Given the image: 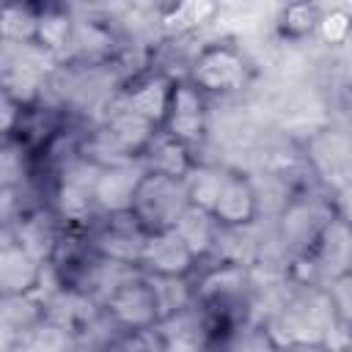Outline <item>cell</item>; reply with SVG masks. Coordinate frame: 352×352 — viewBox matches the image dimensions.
I'll return each mask as SVG.
<instances>
[{
    "mask_svg": "<svg viewBox=\"0 0 352 352\" xmlns=\"http://www.w3.org/2000/svg\"><path fill=\"white\" fill-rule=\"evenodd\" d=\"M316 36L322 38V44L327 47H344L352 38V14L346 8H330L322 11Z\"/></svg>",
    "mask_w": 352,
    "mask_h": 352,
    "instance_id": "cell-22",
    "label": "cell"
},
{
    "mask_svg": "<svg viewBox=\"0 0 352 352\" xmlns=\"http://www.w3.org/2000/svg\"><path fill=\"white\" fill-rule=\"evenodd\" d=\"M195 305L206 311H228L248 292V264L242 261H217L198 272L195 283Z\"/></svg>",
    "mask_w": 352,
    "mask_h": 352,
    "instance_id": "cell-9",
    "label": "cell"
},
{
    "mask_svg": "<svg viewBox=\"0 0 352 352\" xmlns=\"http://www.w3.org/2000/svg\"><path fill=\"white\" fill-rule=\"evenodd\" d=\"M47 267H50V261L30 253L11 231H6V242L0 248V294L3 297L41 292Z\"/></svg>",
    "mask_w": 352,
    "mask_h": 352,
    "instance_id": "cell-8",
    "label": "cell"
},
{
    "mask_svg": "<svg viewBox=\"0 0 352 352\" xmlns=\"http://www.w3.org/2000/svg\"><path fill=\"white\" fill-rule=\"evenodd\" d=\"M41 11H36L28 0H6L3 16H0V33L8 47H22L36 41Z\"/></svg>",
    "mask_w": 352,
    "mask_h": 352,
    "instance_id": "cell-18",
    "label": "cell"
},
{
    "mask_svg": "<svg viewBox=\"0 0 352 352\" xmlns=\"http://www.w3.org/2000/svg\"><path fill=\"white\" fill-rule=\"evenodd\" d=\"M250 63L248 58L231 44H209L204 47L190 63V80L206 96H228L242 91L248 82Z\"/></svg>",
    "mask_w": 352,
    "mask_h": 352,
    "instance_id": "cell-4",
    "label": "cell"
},
{
    "mask_svg": "<svg viewBox=\"0 0 352 352\" xmlns=\"http://www.w3.org/2000/svg\"><path fill=\"white\" fill-rule=\"evenodd\" d=\"M148 165L143 160H118L104 162L99 168L96 184H94V201L102 217L113 214H129L135 206L138 187L146 176Z\"/></svg>",
    "mask_w": 352,
    "mask_h": 352,
    "instance_id": "cell-6",
    "label": "cell"
},
{
    "mask_svg": "<svg viewBox=\"0 0 352 352\" xmlns=\"http://www.w3.org/2000/svg\"><path fill=\"white\" fill-rule=\"evenodd\" d=\"M173 228H176V234L187 242V248L201 258V264L217 253L220 223L212 217V212L198 209V206H187V209L179 214V220L173 223Z\"/></svg>",
    "mask_w": 352,
    "mask_h": 352,
    "instance_id": "cell-15",
    "label": "cell"
},
{
    "mask_svg": "<svg viewBox=\"0 0 352 352\" xmlns=\"http://www.w3.org/2000/svg\"><path fill=\"white\" fill-rule=\"evenodd\" d=\"M146 236H148V231L138 223V217L132 212L129 214H113V217H104V223L94 234L91 250L96 256L121 261L126 267H138Z\"/></svg>",
    "mask_w": 352,
    "mask_h": 352,
    "instance_id": "cell-12",
    "label": "cell"
},
{
    "mask_svg": "<svg viewBox=\"0 0 352 352\" xmlns=\"http://www.w3.org/2000/svg\"><path fill=\"white\" fill-rule=\"evenodd\" d=\"M217 14V0H176L160 19L165 36H187Z\"/></svg>",
    "mask_w": 352,
    "mask_h": 352,
    "instance_id": "cell-17",
    "label": "cell"
},
{
    "mask_svg": "<svg viewBox=\"0 0 352 352\" xmlns=\"http://www.w3.org/2000/svg\"><path fill=\"white\" fill-rule=\"evenodd\" d=\"M74 22L63 8H44L38 16V28H36V47L50 52V55H60L63 50H69L74 44Z\"/></svg>",
    "mask_w": 352,
    "mask_h": 352,
    "instance_id": "cell-20",
    "label": "cell"
},
{
    "mask_svg": "<svg viewBox=\"0 0 352 352\" xmlns=\"http://www.w3.org/2000/svg\"><path fill=\"white\" fill-rule=\"evenodd\" d=\"M308 256H311L322 283L349 275L352 272V220H346L336 212L322 226Z\"/></svg>",
    "mask_w": 352,
    "mask_h": 352,
    "instance_id": "cell-11",
    "label": "cell"
},
{
    "mask_svg": "<svg viewBox=\"0 0 352 352\" xmlns=\"http://www.w3.org/2000/svg\"><path fill=\"white\" fill-rule=\"evenodd\" d=\"M223 176H226V168L223 165L195 160V165L184 176V190H187L190 206H198V209L212 212V206L217 201V192H220V184H223Z\"/></svg>",
    "mask_w": 352,
    "mask_h": 352,
    "instance_id": "cell-19",
    "label": "cell"
},
{
    "mask_svg": "<svg viewBox=\"0 0 352 352\" xmlns=\"http://www.w3.org/2000/svg\"><path fill=\"white\" fill-rule=\"evenodd\" d=\"M336 214L333 201L330 204H319V201H294L283 209L280 217V234L283 239L297 250V253H308L311 245L316 242L322 226Z\"/></svg>",
    "mask_w": 352,
    "mask_h": 352,
    "instance_id": "cell-14",
    "label": "cell"
},
{
    "mask_svg": "<svg viewBox=\"0 0 352 352\" xmlns=\"http://www.w3.org/2000/svg\"><path fill=\"white\" fill-rule=\"evenodd\" d=\"M143 162L148 165V170H157V173H165V176H173V179H184L187 170L195 165V154H192V146L160 132L148 151L143 154Z\"/></svg>",
    "mask_w": 352,
    "mask_h": 352,
    "instance_id": "cell-16",
    "label": "cell"
},
{
    "mask_svg": "<svg viewBox=\"0 0 352 352\" xmlns=\"http://www.w3.org/2000/svg\"><path fill=\"white\" fill-rule=\"evenodd\" d=\"M88 6H104V3H110V0H85Z\"/></svg>",
    "mask_w": 352,
    "mask_h": 352,
    "instance_id": "cell-24",
    "label": "cell"
},
{
    "mask_svg": "<svg viewBox=\"0 0 352 352\" xmlns=\"http://www.w3.org/2000/svg\"><path fill=\"white\" fill-rule=\"evenodd\" d=\"M187 206H190V201H187L184 179L146 170L143 182L138 187V195H135L132 214L138 217V223L146 231H162V228H173V223L179 220V214Z\"/></svg>",
    "mask_w": 352,
    "mask_h": 352,
    "instance_id": "cell-3",
    "label": "cell"
},
{
    "mask_svg": "<svg viewBox=\"0 0 352 352\" xmlns=\"http://www.w3.org/2000/svg\"><path fill=\"white\" fill-rule=\"evenodd\" d=\"M201 258L187 248L176 228L148 231L138 270L154 278H195Z\"/></svg>",
    "mask_w": 352,
    "mask_h": 352,
    "instance_id": "cell-7",
    "label": "cell"
},
{
    "mask_svg": "<svg viewBox=\"0 0 352 352\" xmlns=\"http://www.w3.org/2000/svg\"><path fill=\"white\" fill-rule=\"evenodd\" d=\"M324 292L330 297V305H333V314H336L338 324L344 330H352V272L344 275V278L327 280Z\"/></svg>",
    "mask_w": 352,
    "mask_h": 352,
    "instance_id": "cell-23",
    "label": "cell"
},
{
    "mask_svg": "<svg viewBox=\"0 0 352 352\" xmlns=\"http://www.w3.org/2000/svg\"><path fill=\"white\" fill-rule=\"evenodd\" d=\"M261 201L253 179L242 170L226 168L217 201L212 206V217L220 223V228H250L258 217Z\"/></svg>",
    "mask_w": 352,
    "mask_h": 352,
    "instance_id": "cell-10",
    "label": "cell"
},
{
    "mask_svg": "<svg viewBox=\"0 0 352 352\" xmlns=\"http://www.w3.org/2000/svg\"><path fill=\"white\" fill-rule=\"evenodd\" d=\"M102 162L91 160L88 154L72 157L58 179H55V190H52V204L60 220L66 223H88V217H96V201H94V184L99 176Z\"/></svg>",
    "mask_w": 352,
    "mask_h": 352,
    "instance_id": "cell-2",
    "label": "cell"
},
{
    "mask_svg": "<svg viewBox=\"0 0 352 352\" xmlns=\"http://www.w3.org/2000/svg\"><path fill=\"white\" fill-rule=\"evenodd\" d=\"M206 129H209V104H206V94L190 80H176L173 85V96H170V107L165 116V124L160 132L187 143V146H201L206 140Z\"/></svg>",
    "mask_w": 352,
    "mask_h": 352,
    "instance_id": "cell-5",
    "label": "cell"
},
{
    "mask_svg": "<svg viewBox=\"0 0 352 352\" xmlns=\"http://www.w3.org/2000/svg\"><path fill=\"white\" fill-rule=\"evenodd\" d=\"M173 85L176 80L165 72H148L135 77L118 96V104L126 107L129 113L140 116L143 121H148L151 126L162 129L168 107H170V96H173Z\"/></svg>",
    "mask_w": 352,
    "mask_h": 352,
    "instance_id": "cell-13",
    "label": "cell"
},
{
    "mask_svg": "<svg viewBox=\"0 0 352 352\" xmlns=\"http://www.w3.org/2000/svg\"><path fill=\"white\" fill-rule=\"evenodd\" d=\"M102 314L116 330L126 336H140L154 330L160 324V302L151 278L140 270H132L102 300Z\"/></svg>",
    "mask_w": 352,
    "mask_h": 352,
    "instance_id": "cell-1",
    "label": "cell"
},
{
    "mask_svg": "<svg viewBox=\"0 0 352 352\" xmlns=\"http://www.w3.org/2000/svg\"><path fill=\"white\" fill-rule=\"evenodd\" d=\"M319 19L322 8L314 0H289L278 14V33L289 41H302L308 36H316Z\"/></svg>",
    "mask_w": 352,
    "mask_h": 352,
    "instance_id": "cell-21",
    "label": "cell"
}]
</instances>
